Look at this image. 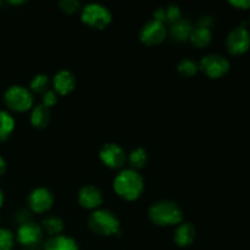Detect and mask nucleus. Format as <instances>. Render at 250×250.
Returning <instances> with one entry per match:
<instances>
[{
    "label": "nucleus",
    "mask_w": 250,
    "mask_h": 250,
    "mask_svg": "<svg viewBox=\"0 0 250 250\" xmlns=\"http://www.w3.org/2000/svg\"><path fill=\"white\" fill-rule=\"evenodd\" d=\"M103 193L93 185L84 186L78 192V204L87 210H97L103 204Z\"/></svg>",
    "instance_id": "nucleus-12"
},
{
    "label": "nucleus",
    "mask_w": 250,
    "mask_h": 250,
    "mask_svg": "<svg viewBox=\"0 0 250 250\" xmlns=\"http://www.w3.org/2000/svg\"><path fill=\"white\" fill-rule=\"evenodd\" d=\"M15 129V119L10 112L0 110V142L10 138Z\"/></svg>",
    "instance_id": "nucleus-19"
},
{
    "label": "nucleus",
    "mask_w": 250,
    "mask_h": 250,
    "mask_svg": "<svg viewBox=\"0 0 250 250\" xmlns=\"http://www.w3.org/2000/svg\"><path fill=\"white\" fill-rule=\"evenodd\" d=\"M227 50L232 55H242L250 48V33L246 27H237L232 29L226 39Z\"/></svg>",
    "instance_id": "nucleus-10"
},
{
    "label": "nucleus",
    "mask_w": 250,
    "mask_h": 250,
    "mask_svg": "<svg viewBox=\"0 0 250 250\" xmlns=\"http://www.w3.org/2000/svg\"><path fill=\"white\" fill-rule=\"evenodd\" d=\"M5 171H6V161H5V159L0 155V176L4 175Z\"/></svg>",
    "instance_id": "nucleus-30"
},
{
    "label": "nucleus",
    "mask_w": 250,
    "mask_h": 250,
    "mask_svg": "<svg viewBox=\"0 0 250 250\" xmlns=\"http://www.w3.org/2000/svg\"><path fill=\"white\" fill-rule=\"evenodd\" d=\"M50 121V110L43 104H38L33 106L31 114V124L34 128H45Z\"/></svg>",
    "instance_id": "nucleus-17"
},
{
    "label": "nucleus",
    "mask_w": 250,
    "mask_h": 250,
    "mask_svg": "<svg viewBox=\"0 0 250 250\" xmlns=\"http://www.w3.org/2000/svg\"><path fill=\"white\" fill-rule=\"evenodd\" d=\"M229 4L237 9L248 10L250 7V0H232V1H229Z\"/></svg>",
    "instance_id": "nucleus-29"
},
{
    "label": "nucleus",
    "mask_w": 250,
    "mask_h": 250,
    "mask_svg": "<svg viewBox=\"0 0 250 250\" xmlns=\"http://www.w3.org/2000/svg\"><path fill=\"white\" fill-rule=\"evenodd\" d=\"M81 20L83 23L94 29H105L111 23V11L102 4H88L81 12Z\"/></svg>",
    "instance_id": "nucleus-5"
},
{
    "label": "nucleus",
    "mask_w": 250,
    "mask_h": 250,
    "mask_svg": "<svg viewBox=\"0 0 250 250\" xmlns=\"http://www.w3.org/2000/svg\"><path fill=\"white\" fill-rule=\"evenodd\" d=\"M149 219L160 227L177 226L183 221V210L173 200H159L149 208Z\"/></svg>",
    "instance_id": "nucleus-2"
},
{
    "label": "nucleus",
    "mask_w": 250,
    "mask_h": 250,
    "mask_svg": "<svg viewBox=\"0 0 250 250\" xmlns=\"http://www.w3.org/2000/svg\"><path fill=\"white\" fill-rule=\"evenodd\" d=\"M4 103L15 112H26L33 107V94L22 85H11L4 93Z\"/></svg>",
    "instance_id": "nucleus-4"
},
{
    "label": "nucleus",
    "mask_w": 250,
    "mask_h": 250,
    "mask_svg": "<svg viewBox=\"0 0 250 250\" xmlns=\"http://www.w3.org/2000/svg\"><path fill=\"white\" fill-rule=\"evenodd\" d=\"M49 84H50V81H49L48 76L43 75V73H39V75L34 76L33 80L31 81L29 88H31V92L43 95L44 93L49 90Z\"/></svg>",
    "instance_id": "nucleus-22"
},
{
    "label": "nucleus",
    "mask_w": 250,
    "mask_h": 250,
    "mask_svg": "<svg viewBox=\"0 0 250 250\" xmlns=\"http://www.w3.org/2000/svg\"><path fill=\"white\" fill-rule=\"evenodd\" d=\"M168 36V29L165 23L159 22L156 20H149L148 22L143 24L141 32H139V38L143 44L148 46H155L163 43Z\"/></svg>",
    "instance_id": "nucleus-6"
},
{
    "label": "nucleus",
    "mask_w": 250,
    "mask_h": 250,
    "mask_svg": "<svg viewBox=\"0 0 250 250\" xmlns=\"http://www.w3.org/2000/svg\"><path fill=\"white\" fill-rule=\"evenodd\" d=\"M99 158L106 167L111 170H119L124 167L127 160L124 149L116 143H106L100 148Z\"/></svg>",
    "instance_id": "nucleus-8"
},
{
    "label": "nucleus",
    "mask_w": 250,
    "mask_h": 250,
    "mask_svg": "<svg viewBox=\"0 0 250 250\" xmlns=\"http://www.w3.org/2000/svg\"><path fill=\"white\" fill-rule=\"evenodd\" d=\"M199 70H202L208 77L217 80L229 71V62L225 56L219 54H209L202 58L199 62Z\"/></svg>",
    "instance_id": "nucleus-7"
},
{
    "label": "nucleus",
    "mask_w": 250,
    "mask_h": 250,
    "mask_svg": "<svg viewBox=\"0 0 250 250\" xmlns=\"http://www.w3.org/2000/svg\"><path fill=\"white\" fill-rule=\"evenodd\" d=\"M10 4H12V5H21V4H23L24 1H22V0H19V1H14V0H10Z\"/></svg>",
    "instance_id": "nucleus-32"
},
{
    "label": "nucleus",
    "mask_w": 250,
    "mask_h": 250,
    "mask_svg": "<svg viewBox=\"0 0 250 250\" xmlns=\"http://www.w3.org/2000/svg\"><path fill=\"white\" fill-rule=\"evenodd\" d=\"M193 26L188 20L181 19L180 21L175 22L171 24L170 29H168V36L178 43H185V42L189 41L190 34H192Z\"/></svg>",
    "instance_id": "nucleus-15"
},
{
    "label": "nucleus",
    "mask_w": 250,
    "mask_h": 250,
    "mask_svg": "<svg viewBox=\"0 0 250 250\" xmlns=\"http://www.w3.org/2000/svg\"><path fill=\"white\" fill-rule=\"evenodd\" d=\"M15 246V236L10 229L0 227V250H12Z\"/></svg>",
    "instance_id": "nucleus-24"
},
{
    "label": "nucleus",
    "mask_w": 250,
    "mask_h": 250,
    "mask_svg": "<svg viewBox=\"0 0 250 250\" xmlns=\"http://www.w3.org/2000/svg\"><path fill=\"white\" fill-rule=\"evenodd\" d=\"M43 232H46L50 237L59 236L63 232V229H65V225H63V221L58 216H48L45 219H43L41 225Z\"/></svg>",
    "instance_id": "nucleus-20"
},
{
    "label": "nucleus",
    "mask_w": 250,
    "mask_h": 250,
    "mask_svg": "<svg viewBox=\"0 0 250 250\" xmlns=\"http://www.w3.org/2000/svg\"><path fill=\"white\" fill-rule=\"evenodd\" d=\"M212 41L211 29L204 28V27L197 26L193 28L192 34H190L189 42L195 46V48H205L209 45Z\"/></svg>",
    "instance_id": "nucleus-18"
},
{
    "label": "nucleus",
    "mask_w": 250,
    "mask_h": 250,
    "mask_svg": "<svg viewBox=\"0 0 250 250\" xmlns=\"http://www.w3.org/2000/svg\"><path fill=\"white\" fill-rule=\"evenodd\" d=\"M44 250H80L77 242L65 234L50 237L45 242Z\"/></svg>",
    "instance_id": "nucleus-16"
},
{
    "label": "nucleus",
    "mask_w": 250,
    "mask_h": 250,
    "mask_svg": "<svg viewBox=\"0 0 250 250\" xmlns=\"http://www.w3.org/2000/svg\"><path fill=\"white\" fill-rule=\"evenodd\" d=\"M182 14H181V9L175 4H170L167 7H165V22L168 23H175V22L180 21Z\"/></svg>",
    "instance_id": "nucleus-25"
},
{
    "label": "nucleus",
    "mask_w": 250,
    "mask_h": 250,
    "mask_svg": "<svg viewBox=\"0 0 250 250\" xmlns=\"http://www.w3.org/2000/svg\"><path fill=\"white\" fill-rule=\"evenodd\" d=\"M2 204H4V193L0 189V208L2 207Z\"/></svg>",
    "instance_id": "nucleus-31"
},
{
    "label": "nucleus",
    "mask_w": 250,
    "mask_h": 250,
    "mask_svg": "<svg viewBox=\"0 0 250 250\" xmlns=\"http://www.w3.org/2000/svg\"><path fill=\"white\" fill-rule=\"evenodd\" d=\"M195 234H197V232H195L194 226L192 224L182 222L176 229L175 234H173V241L178 247L186 248V247H189L194 242Z\"/></svg>",
    "instance_id": "nucleus-14"
},
{
    "label": "nucleus",
    "mask_w": 250,
    "mask_h": 250,
    "mask_svg": "<svg viewBox=\"0 0 250 250\" xmlns=\"http://www.w3.org/2000/svg\"><path fill=\"white\" fill-rule=\"evenodd\" d=\"M88 227L93 233L102 237L120 236V220L107 209H97L88 217Z\"/></svg>",
    "instance_id": "nucleus-3"
},
{
    "label": "nucleus",
    "mask_w": 250,
    "mask_h": 250,
    "mask_svg": "<svg viewBox=\"0 0 250 250\" xmlns=\"http://www.w3.org/2000/svg\"><path fill=\"white\" fill-rule=\"evenodd\" d=\"M42 238H43V229H42L41 225L33 221H27L24 224H21L17 229V242L21 246L27 247L28 249H32L34 246L41 243Z\"/></svg>",
    "instance_id": "nucleus-9"
},
{
    "label": "nucleus",
    "mask_w": 250,
    "mask_h": 250,
    "mask_svg": "<svg viewBox=\"0 0 250 250\" xmlns=\"http://www.w3.org/2000/svg\"><path fill=\"white\" fill-rule=\"evenodd\" d=\"M26 250H34V249H26Z\"/></svg>",
    "instance_id": "nucleus-33"
},
{
    "label": "nucleus",
    "mask_w": 250,
    "mask_h": 250,
    "mask_svg": "<svg viewBox=\"0 0 250 250\" xmlns=\"http://www.w3.org/2000/svg\"><path fill=\"white\" fill-rule=\"evenodd\" d=\"M114 190L121 199L134 202L144 190V181L141 173L132 168H125L114 180Z\"/></svg>",
    "instance_id": "nucleus-1"
},
{
    "label": "nucleus",
    "mask_w": 250,
    "mask_h": 250,
    "mask_svg": "<svg viewBox=\"0 0 250 250\" xmlns=\"http://www.w3.org/2000/svg\"><path fill=\"white\" fill-rule=\"evenodd\" d=\"M215 20L212 16H209V15H205V16L200 17L199 21H198V26L204 27V28L211 29V27H214Z\"/></svg>",
    "instance_id": "nucleus-28"
},
{
    "label": "nucleus",
    "mask_w": 250,
    "mask_h": 250,
    "mask_svg": "<svg viewBox=\"0 0 250 250\" xmlns=\"http://www.w3.org/2000/svg\"><path fill=\"white\" fill-rule=\"evenodd\" d=\"M59 7L62 12L67 15L76 14L78 10H81V4L77 0H61L59 2Z\"/></svg>",
    "instance_id": "nucleus-26"
},
{
    "label": "nucleus",
    "mask_w": 250,
    "mask_h": 250,
    "mask_svg": "<svg viewBox=\"0 0 250 250\" xmlns=\"http://www.w3.org/2000/svg\"><path fill=\"white\" fill-rule=\"evenodd\" d=\"M0 222H1V219H0Z\"/></svg>",
    "instance_id": "nucleus-35"
},
{
    "label": "nucleus",
    "mask_w": 250,
    "mask_h": 250,
    "mask_svg": "<svg viewBox=\"0 0 250 250\" xmlns=\"http://www.w3.org/2000/svg\"><path fill=\"white\" fill-rule=\"evenodd\" d=\"M54 195L48 188H34L28 195V207L36 214H44L53 208Z\"/></svg>",
    "instance_id": "nucleus-11"
},
{
    "label": "nucleus",
    "mask_w": 250,
    "mask_h": 250,
    "mask_svg": "<svg viewBox=\"0 0 250 250\" xmlns=\"http://www.w3.org/2000/svg\"><path fill=\"white\" fill-rule=\"evenodd\" d=\"M177 71L181 76L183 77H192V76H195L199 71V66L195 61H193L192 59L187 58L183 59L182 61H180L177 66Z\"/></svg>",
    "instance_id": "nucleus-23"
},
{
    "label": "nucleus",
    "mask_w": 250,
    "mask_h": 250,
    "mask_svg": "<svg viewBox=\"0 0 250 250\" xmlns=\"http://www.w3.org/2000/svg\"><path fill=\"white\" fill-rule=\"evenodd\" d=\"M0 6H1V1H0Z\"/></svg>",
    "instance_id": "nucleus-34"
},
{
    "label": "nucleus",
    "mask_w": 250,
    "mask_h": 250,
    "mask_svg": "<svg viewBox=\"0 0 250 250\" xmlns=\"http://www.w3.org/2000/svg\"><path fill=\"white\" fill-rule=\"evenodd\" d=\"M146 161H148V154L144 148H136L129 153L128 155V163L131 165L132 170H141L144 166L146 165Z\"/></svg>",
    "instance_id": "nucleus-21"
},
{
    "label": "nucleus",
    "mask_w": 250,
    "mask_h": 250,
    "mask_svg": "<svg viewBox=\"0 0 250 250\" xmlns=\"http://www.w3.org/2000/svg\"><path fill=\"white\" fill-rule=\"evenodd\" d=\"M56 103H58V95L54 90H48V92L42 95V104L48 107V109L53 107Z\"/></svg>",
    "instance_id": "nucleus-27"
},
{
    "label": "nucleus",
    "mask_w": 250,
    "mask_h": 250,
    "mask_svg": "<svg viewBox=\"0 0 250 250\" xmlns=\"http://www.w3.org/2000/svg\"><path fill=\"white\" fill-rule=\"evenodd\" d=\"M54 92L59 95H67L76 88V77L71 71L61 70L53 78Z\"/></svg>",
    "instance_id": "nucleus-13"
}]
</instances>
